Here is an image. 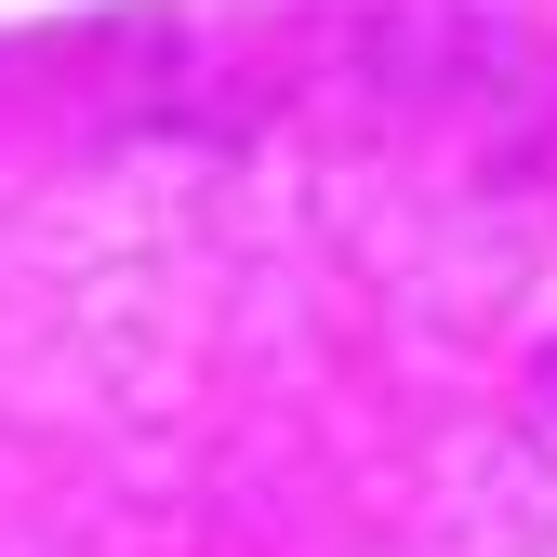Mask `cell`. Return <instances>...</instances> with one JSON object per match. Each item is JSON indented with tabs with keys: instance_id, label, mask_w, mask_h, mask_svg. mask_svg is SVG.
Segmentation results:
<instances>
[]
</instances>
